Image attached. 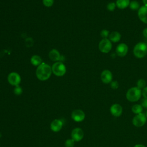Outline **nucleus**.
<instances>
[{"label":"nucleus","mask_w":147,"mask_h":147,"mask_svg":"<svg viewBox=\"0 0 147 147\" xmlns=\"http://www.w3.org/2000/svg\"><path fill=\"white\" fill-rule=\"evenodd\" d=\"M52 72V68L49 65L42 63L37 68L36 76L40 80H46L50 77Z\"/></svg>","instance_id":"f257e3e1"},{"label":"nucleus","mask_w":147,"mask_h":147,"mask_svg":"<svg viewBox=\"0 0 147 147\" xmlns=\"http://www.w3.org/2000/svg\"><path fill=\"white\" fill-rule=\"evenodd\" d=\"M142 95L141 90L137 87H133L129 88L126 94V99L131 102L138 101Z\"/></svg>","instance_id":"f03ea898"},{"label":"nucleus","mask_w":147,"mask_h":147,"mask_svg":"<svg viewBox=\"0 0 147 147\" xmlns=\"http://www.w3.org/2000/svg\"><path fill=\"white\" fill-rule=\"evenodd\" d=\"M133 53L137 58H143L147 54V45L146 44L140 42L137 43L134 47Z\"/></svg>","instance_id":"7ed1b4c3"},{"label":"nucleus","mask_w":147,"mask_h":147,"mask_svg":"<svg viewBox=\"0 0 147 147\" xmlns=\"http://www.w3.org/2000/svg\"><path fill=\"white\" fill-rule=\"evenodd\" d=\"M52 71L56 76H62L65 74L66 68L64 64L61 62H56L52 67Z\"/></svg>","instance_id":"20e7f679"},{"label":"nucleus","mask_w":147,"mask_h":147,"mask_svg":"<svg viewBox=\"0 0 147 147\" xmlns=\"http://www.w3.org/2000/svg\"><path fill=\"white\" fill-rule=\"evenodd\" d=\"M146 116L143 113L136 114L132 119V123L136 127L143 126L146 122Z\"/></svg>","instance_id":"39448f33"},{"label":"nucleus","mask_w":147,"mask_h":147,"mask_svg":"<svg viewBox=\"0 0 147 147\" xmlns=\"http://www.w3.org/2000/svg\"><path fill=\"white\" fill-rule=\"evenodd\" d=\"M99 49L102 53H108L112 48L111 41L107 38H103L99 43Z\"/></svg>","instance_id":"423d86ee"},{"label":"nucleus","mask_w":147,"mask_h":147,"mask_svg":"<svg viewBox=\"0 0 147 147\" xmlns=\"http://www.w3.org/2000/svg\"><path fill=\"white\" fill-rule=\"evenodd\" d=\"M7 80L9 83L13 86H17L21 82V78L19 74L16 72L10 73L7 77Z\"/></svg>","instance_id":"0eeeda50"},{"label":"nucleus","mask_w":147,"mask_h":147,"mask_svg":"<svg viewBox=\"0 0 147 147\" xmlns=\"http://www.w3.org/2000/svg\"><path fill=\"white\" fill-rule=\"evenodd\" d=\"M84 137L83 130L79 127L75 128L71 132V137L75 141H80Z\"/></svg>","instance_id":"6e6552de"},{"label":"nucleus","mask_w":147,"mask_h":147,"mask_svg":"<svg viewBox=\"0 0 147 147\" xmlns=\"http://www.w3.org/2000/svg\"><path fill=\"white\" fill-rule=\"evenodd\" d=\"M71 117L76 122H82L85 118V114L82 110L77 109L72 112Z\"/></svg>","instance_id":"1a4fd4ad"},{"label":"nucleus","mask_w":147,"mask_h":147,"mask_svg":"<svg viewBox=\"0 0 147 147\" xmlns=\"http://www.w3.org/2000/svg\"><path fill=\"white\" fill-rule=\"evenodd\" d=\"M110 111L111 114L113 116L118 117L122 115V111H123V109L119 104L114 103L111 106Z\"/></svg>","instance_id":"9d476101"},{"label":"nucleus","mask_w":147,"mask_h":147,"mask_svg":"<svg viewBox=\"0 0 147 147\" xmlns=\"http://www.w3.org/2000/svg\"><path fill=\"white\" fill-rule=\"evenodd\" d=\"M100 79L102 82L106 84L110 83L112 82L113 75L110 71L108 69L103 70L100 75Z\"/></svg>","instance_id":"9b49d317"},{"label":"nucleus","mask_w":147,"mask_h":147,"mask_svg":"<svg viewBox=\"0 0 147 147\" xmlns=\"http://www.w3.org/2000/svg\"><path fill=\"white\" fill-rule=\"evenodd\" d=\"M128 52V47L125 43H121L116 48V53L119 57L125 56Z\"/></svg>","instance_id":"f8f14e48"},{"label":"nucleus","mask_w":147,"mask_h":147,"mask_svg":"<svg viewBox=\"0 0 147 147\" xmlns=\"http://www.w3.org/2000/svg\"><path fill=\"white\" fill-rule=\"evenodd\" d=\"M138 16L141 21L147 24V6L144 5L139 8Z\"/></svg>","instance_id":"ddd939ff"},{"label":"nucleus","mask_w":147,"mask_h":147,"mask_svg":"<svg viewBox=\"0 0 147 147\" xmlns=\"http://www.w3.org/2000/svg\"><path fill=\"white\" fill-rule=\"evenodd\" d=\"M63 126V122L60 119H55L51 123V129L55 132H57L61 130Z\"/></svg>","instance_id":"4468645a"},{"label":"nucleus","mask_w":147,"mask_h":147,"mask_svg":"<svg viewBox=\"0 0 147 147\" xmlns=\"http://www.w3.org/2000/svg\"><path fill=\"white\" fill-rule=\"evenodd\" d=\"M49 57L52 60L55 61H57L61 59V57L60 56L59 52L56 49H52L51 51L49 53Z\"/></svg>","instance_id":"2eb2a0df"},{"label":"nucleus","mask_w":147,"mask_h":147,"mask_svg":"<svg viewBox=\"0 0 147 147\" xmlns=\"http://www.w3.org/2000/svg\"><path fill=\"white\" fill-rule=\"evenodd\" d=\"M121 37V34L119 32H116V31H114V32H112L109 34V40L110 41H112V42H118L120 40Z\"/></svg>","instance_id":"dca6fc26"},{"label":"nucleus","mask_w":147,"mask_h":147,"mask_svg":"<svg viewBox=\"0 0 147 147\" xmlns=\"http://www.w3.org/2000/svg\"><path fill=\"white\" fill-rule=\"evenodd\" d=\"M130 2V0H117L115 4L119 9H123L129 6Z\"/></svg>","instance_id":"f3484780"},{"label":"nucleus","mask_w":147,"mask_h":147,"mask_svg":"<svg viewBox=\"0 0 147 147\" xmlns=\"http://www.w3.org/2000/svg\"><path fill=\"white\" fill-rule=\"evenodd\" d=\"M30 61H31V63L35 66H38L42 63H41L42 60L41 57L37 55L33 56L30 59Z\"/></svg>","instance_id":"a211bd4d"},{"label":"nucleus","mask_w":147,"mask_h":147,"mask_svg":"<svg viewBox=\"0 0 147 147\" xmlns=\"http://www.w3.org/2000/svg\"><path fill=\"white\" fill-rule=\"evenodd\" d=\"M142 111L143 107L141 105L139 104H135L131 107V111L136 114L141 113H142Z\"/></svg>","instance_id":"6ab92c4d"},{"label":"nucleus","mask_w":147,"mask_h":147,"mask_svg":"<svg viewBox=\"0 0 147 147\" xmlns=\"http://www.w3.org/2000/svg\"><path fill=\"white\" fill-rule=\"evenodd\" d=\"M129 7L133 10H137L140 8V4L137 1H132L130 2Z\"/></svg>","instance_id":"aec40b11"},{"label":"nucleus","mask_w":147,"mask_h":147,"mask_svg":"<svg viewBox=\"0 0 147 147\" xmlns=\"http://www.w3.org/2000/svg\"><path fill=\"white\" fill-rule=\"evenodd\" d=\"M137 87L140 89H143L146 87V82L144 79H141L137 82Z\"/></svg>","instance_id":"412c9836"},{"label":"nucleus","mask_w":147,"mask_h":147,"mask_svg":"<svg viewBox=\"0 0 147 147\" xmlns=\"http://www.w3.org/2000/svg\"><path fill=\"white\" fill-rule=\"evenodd\" d=\"M75 145V141L73 139H68L65 142V147H74Z\"/></svg>","instance_id":"4be33fe9"},{"label":"nucleus","mask_w":147,"mask_h":147,"mask_svg":"<svg viewBox=\"0 0 147 147\" xmlns=\"http://www.w3.org/2000/svg\"><path fill=\"white\" fill-rule=\"evenodd\" d=\"M116 7V4L114 2H110L107 5V9L110 11H113L114 10L115 8Z\"/></svg>","instance_id":"5701e85b"},{"label":"nucleus","mask_w":147,"mask_h":147,"mask_svg":"<svg viewBox=\"0 0 147 147\" xmlns=\"http://www.w3.org/2000/svg\"><path fill=\"white\" fill-rule=\"evenodd\" d=\"M100 36L103 38H107V37L109 36V31L106 29H103L100 32Z\"/></svg>","instance_id":"b1692460"},{"label":"nucleus","mask_w":147,"mask_h":147,"mask_svg":"<svg viewBox=\"0 0 147 147\" xmlns=\"http://www.w3.org/2000/svg\"><path fill=\"white\" fill-rule=\"evenodd\" d=\"M14 92L16 95H20L22 94V88L21 87H20L19 86H16V87L14 89Z\"/></svg>","instance_id":"393cba45"},{"label":"nucleus","mask_w":147,"mask_h":147,"mask_svg":"<svg viewBox=\"0 0 147 147\" xmlns=\"http://www.w3.org/2000/svg\"><path fill=\"white\" fill-rule=\"evenodd\" d=\"M43 4L47 7H51L53 3V0H42Z\"/></svg>","instance_id":"a878e982"},{"label":"nucleus","mask_w":147,"mask_h":147,"mask_svg":"<svg viewBox=\"0 0 147 147\" xmlns=\"http://www.w3.org/2000/svg\"><path fill=\"white\" fill-rule=\"evenodd\" d=\"M110 86H111V88H113L114 90H116V89H117L118 88L119 84H118L117 81H113V82H111Z\"/></svg>","instance_id":"bb28decb"},{"label":"nucleus","mask_w":147,"mask_h":147,"mask_svg":"<svg viewBox=\"0 0 147 147\" xmlns=\"http://www.w3.org/2000/svg\"><path fill=\"white\" fill-rule=\"evenodd\" d=\"M141 105L142 106V107L147 109V98H144L142 99L141 103Z\"/></svg>","instance_id":"cd10ccee"},{"label":"nucleus","mask_w":147,"mask_h":147,"mask_svg":"<svg viewBox=\"0 0 147 147\" xmlns=\"http://www.w3.org/2000/svg\"><path fill=\"white\" fill-rule=\"evenodd\" d=\"M142 95L145 98H147V87H144L142 90H141Z\"/></svg>","instance_id":"c85d7f7f"},{"label":"nucleus","mask_w":147,"mask_h":147,"mask_svg":"<svg viewBox=\"0 0 147 147\" xmlns=\"http://www.w3.org/2000/svg\"><path fill=\"white\" fill-rule=\"evenodd\" d=\"M142 34L145 37L147 38V28H145L142 31Z\"/></svg>","instance_id":"c756f323"},{"label":"nucleus","mask_w":147,"mask_h":147,"mask_svg":"<svg viewBox=\"0 0 147 147\" xmlns=\"http://www.w3.org/2000/svg\"><path fill=\"white\" fill-rule=\"evenodd\" d=\"M134 147H145V146L142 144H136L134 145Z\"/></svg>","instance_id":"7c9ffc66"},{"label":"nucleus","mask_w":147,"mask_h":147,"mask_svg":"<svg viewBox=\"0 0 147 147\" xmlns=\"http://www.w3.org/2000/svg\"><path fill=\"white\" fill-rule=\"evenodd\" d=\"M142 2L145 6H147V0H142Z\"/></svg>","instance_id":"2f4dec72"},{"label":"nucleus","mask_w":147,"mask_h":147,"mask_svg":"<svg viewBox=\"0 0 147 147\" xmlns=\"http://www.w3.org/2000/svg\"><path fill=\"white\" fill-rule=\"evenodd\" d=\"M146 118H147V111H146Z\"/></svg>","instance_id":"473e14b6"},{"label":"nucleus","mask_w":147,"mask_h":147,"mask_svg":"<svg viewBox=\"0 0 147 147\" xmlns=\"http://www.w3.org/2000/svg\"><path fill=\"white\" fill-rule=\"evenodd\" d=\"M1 137V132H0V137Z\"/></svg>","instance_id":"72a5a7b5"},{"label":"nucleus","mask_w":147,"mask_h":147,"mask_svg":"<svg viewBox=\"0 0 147 147\" xmlns=\"http://www.w3.org/2000/svg\"><path fill=\"white\" fill-rule=\"evenodd\" d=\"M146 45H147V42H146Z\"/></svg>","instance_id":"f704fd0d"}]
</instances>
